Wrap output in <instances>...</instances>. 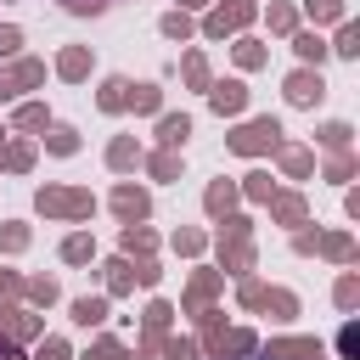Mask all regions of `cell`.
<instances>
[{"mask_svg":"<svg viewBox=\"0 0 360 360\" xmlns=\"http://www.w3.org/2000/svg\"><path fill=\"white\" fill-rule=\"evenodd\" d=\"M225 146H231L236 158H259V152H276V146H281V124H276L270 112H264V118H248V124H242V129H236Z\"/></svg>","mask_w":360,"mask_h":360,"instance_id":"cell-1","label":"cell"},{"mask_svg":"<svg viewBox=\"0 0 360 360\" xmlns=\"http://www.w3.org/2000/svg\"><path fill=\"white\" fill-rule=\"evenodd\" d=\"M96 202H90V191H62V186H45L39 191V214H62V219H84Z\"/></svg>","mask_w":360,"mask_h":360,"instance_id":"cell-2","label":"cell"},{"mask_svg":"<svg viewBox=\"0 0 360 360\" xmlns=\"http://www.w3.org/2000/svg\"><path fill=\"white\" fill-rule=\"evenodd\" d=\"M253 22V0H225L219 11H208V22H202V34L208 39H225V34H236V28H248Z\"/></svg>","mask_w":360,"mask_h":360,"instance_id":"cell-3","label":"cell"},{"mask_svg":"<svg viewBox=\"0 0 360 360\" xmlns=\"http://www.w3.org/2000/svg\"><path fill=\"white\" fill-rule=\"evenodd\" d=\"M281 90H287V101H292V107H315V101L326 96V79H321V68H309V62H304L298 73H287V84H281Z\"/></svg>","mask_w":360,"mask_h":360,"instance_id":"cell-4","label":"cell"},{"mask_svg":"<svg viewBox=\"0 0 360 360\" xmlns=\"http://www.w3.org/2000/svg\"><path fill=\"white\" fill-rule=\"evenodd\" d=\"M264 360H326L321 338H270Z\"/></svg>","mask_w":360,"mask_h":360,"instance_id":"cell-5","label":"cell"},{"mask_svg":"<svg viewBox=\"0 0 360 360\" xmlns=\"http://www.w3.org/2000/svg\"><path fill=\"white\" fill-rule=\"evenodd\" d=\"M208 101H214V112L225 118V112H242V107H248V90H242V79H225V84H208Z\"/></svg>","mask_w":360,"mask_h":360,"instance_id":"cell-6","label":"cell"},{"mask_svg":"<svg viewBox=\"0 0 360 360\" xmlns=\"http://www.w3.org/2000/svg\"><path fill=\"white\" fill-rule=\"evenodd\" d=\"M315 253H326L332 264H354V236L349 231H321L315 236Z\"/></svg>","mask_w":360,"mask_h":360,"instance_id":"cell-7","label":"cell"},{"mask_svg":"<svg viewBox=\"0 0 360 360\" xmlns=\"http://www.w3.org/2000/svg\"><path fill=\"white\" fill-rule=\"evenodd\" d=\"M214 354H219V360H236V354H259V338H253L248 326H236V332H219V338H214Z\"/></svg>","mask_w":360,"mask_h":360,"instance_id":"cell-8","label":"cell"},{"mask_svg":"<svg viewBox=\"0 0 360 360\" xmlns=\"http://www.w3.org/2000/svg\"><path fill=\"white\" fill-rule=\"evenodd\" d=\"M276 152H281V174H287V180H309V169H315V152H309V146H287V141H281Z\"/></svg>","mask_w":360,"mask_h":360,"instance_id":"cell-9","label":"cell"},{"mask_svg":"<svg viewBox=\"0 0 360 360\" xmlns=\"http://www.w3.org/2000/svg\"><path fill=\"white\" fill-rule=\"evenodd\" d=\"M112 208L135 225V219H146V208H152V202H146V191H141V186H118V191H112Z\"/></svg>","mask_w":360,"mask_h":360,"instance_id":"cell-10","label":"cell"},{"mask_svg":"<svg viewBox=\"0 0 360 360\" xmlns=\"http://www.w3.org/2000/svg\"><path fill=\"white\" fill-rule=\"evenodd\" d=\"M270 214H276L281 225H304V214H309V202H304L298 191H276V197H270Z\"/></svg>","mask_w":360,"mask_h":360,"instance_id":"cell-11","label":"cell"},{"mask_svg":"<svg viewBox=\"0 0 360 360\" xmlns=\"http://www.w3.org/2000/svg\"><path fill=\"white\" fill-rule=\"evenodd\" d=\"M39 62H17V68H6L0 73V96H17V90H28V84H39Z\"/></svg>","mask_w":360,"mask_h":360,"instance_id":"cell-12","label":"cell"},{"mask_svg":"<svg viewBox=\"0 0 360 360\" xmlns=\"http://www.w3.org/2000/svg\"><path fill=\"white\" fill-rule=\"evenodd\" d=\"M202 208H208L214 219H225V214L236 208V186H231V180H214V186L202 191Z\"/></svg>","mask_w":360,"mask_h":360,"instance_id":"cell-13","label":"cell"},{"mask_svg":"<svg viewBox=\"0 0 360 360\" xmlns=\"http://www.w3.org/2000/svg\"><path fill=\"white\" fill-rule=\"evenodd\" d=\"M315 141H321L326 152H349V141H354V129H349L343 118H326V124L315 129Z\"/></svg>","mask_w":360,"mask_h":360,"instance_id":"cell-14","label":"cell"},{"mask_svg":"<svg viewBox=\"0 0 360 360\" xmlns=\"http://www.w3.org/2000/svg\"><path fill=\"white\" fill-rule=\"evenodd\" d=\"M56 73H62V79H84V73H90V51H84V45H68V51L56 56Z\"/></svg>","mask_w":360,"mask_h":360,"instance_id":"cell-15","label":"cell"},{"mask_svg":"<svg viewBox=\"0 0 360 360\" xmlns=\"http://www.w3.org/2000/svg\"><path fill=\"white\" fill-rule=\"evenodd\" d=\"M214 292H219V270H197V276H191V292H186V304H191V309H202Z\"/></svg>","mask_w":360,"mask_h":360,"instance_id":"cell-16","label":"cell"},{"mask_svg":"<svg viewBox=\"0 0 360 360\" xmlns=\"http://www.w3.org/2000/svg\"><path fill=\"white\" fill-rule=\"evenodd\" d=\"M259 309H270L276 321H292V315H298V298H292L287 287H264V304H259Z\"/></svg>","mask_w":360,"mask_h":360,"instance_id":"cell-17","label":"cell"},{"mask_svg":"<svg viewBox=\"0 0 360 360\" xmlns=\"http://www.w3.org/2000/svg\"><path fill=\"white\" fill-rule=\"evenodd\" d=\"M186 135H191V118H186V112H169V118L158 124V141H163V146H186Z\"/></svg>","mask_w":360,"mask_h":360,"instance_id":"cell-18","label":"cell"},{"mask_svg":"<svg viewBox=\"0 0 360 360\" xmlns=\"http://www.w3.org/2000/svg\"><path fill=\"white\" fill-rule=\"evenodd\" d=\"M332 298H338V309H360V276H354V270H343V276H338V287H332Z\"/></svg>","mask_w":360,"mask_h":360,"instance_id":"cell-19","label":"cell"},{"mask_svg":"<svg viewBox=\"0 0 360 360\" xmlns=\"http://www.w3.org/2000/svg\"><path fill=\"white\" fill-rule=\"evenodd\" d=\"M292 51H298L304 62H315V68L326 62V39H321V34H292Z\"/></svg>","mask_w":360,"mask_h":360,"instance_id":"cell-20","label":"cell"},{"mask_svg":"<svg viewBox=\"0 0 360 360\" xmlns=\"http://www.w3.org/2000/svg\"><path fill=\"white\" fill-rule=\"evenodd\" d=\"M326 51H338V56H360V28L343 17V22H338V39H332Z\"/></svg>","mask_w":360,"mask_h":360,"instance_id":"cell-21","label":"cell"},{"mask_svg":"<svg viewBox=\"0 0 360 360\" xmlns=\"http://www.w3.org/2000/svg\"><path fill=\"white\" fill-rule=\"evenodd\" d=\"M354 169H360V163H354V152H332L326 180H332V186H349V180H354Z\"/></svg>","mask_w":360,"mask_h":360,"instance_id":"cell-22","label":"cell"},{"mask_svg":"<svg viewBox=\"0 0 360 360\" xmlns=\"http://www.w3.org/2000/svg\"><path fill=\"white\" fill-rule=\"evenodd\" d=\"M158 101H163L158 84H129V101H124V107H135V112H158Z\"/></svg>","mask_w":360,"mask_h":360,"instance_id":"cell-23","label":"cell"},{"mask_svg":"<svg viewBox=\"0 0 360 360\" xmlns=\"http://www.w3.org/2000/svg\"><path fill=\"white\" fill-rule=\"evenodd\" d=\"M107 163H112V169H129V163H141V146L124 135V141H112V146H107Z\"/></svg>","mask_w":360,"mask_h":360,"instance_id":"cell-24","label":"cell"},{"mask_svg":"<svg viewBox=\"0 0 360 360\" xmlns=\"http://www.w3.org/2000/svg\"><path fill=\"white\" fill-rule=\"evenodd\" d=\"M242 191H248V197H253V202H270V197H276V180H270V174H264V169H253V174H248V180H242Z\"/></svg>","mask_w":360,"mask_h":360,"instance_id":"cell-25","label":"cell"},{"mask_svg":"<svg viewBox=\"0 0 360 360\" xmlns=\"http://www.w3.org/2000/svg\"><path fill=\"white\" fill-rule=\"evenodd\" d=\"M62 259H68V264H90V259H96V242H90V236H68V242H62Z\"/></svg>","mask_w":360,"mask_h":360,"instance_id":"cell-26","label":"cell"},{"mask_svg":"<svg viewBox=\"0 0 360 360\" xmlns=\"http://www.w3.org/2000/svg\"><path fill=\"white\" fill-rule=\"evenodd\" d=\"M107 287H112V292H129V287H135V264H129V259H112V264H107Z\"/></svg>","mask_w":360,"mask_h":360,"instance_id":"cell-27","label":"cell"},{"mask_svg":"<svg viewBox=\"0 0 360 360\" xmlns=\"http://www.w3.org/2000/svg\"><path fill=\"white\" fill-rule=\"evenodd\" d=\"M73 321H79V326H101V321H107V304H101V298H79V304H73Z\"/></svg>","mask_w":360,"mask_h":360,"instance_id":"cell-28","label":"cell"},{"mask_svg":"<svg viewBox=\"0 0 360 360\" xmlns=\"http://www.w3.org/2000/svg\"><path fill=\"white\" fill-rule=\"evenodd\" d=\"M304 11H309L315 22H343L349 6H343V0H304Z\"/></svg>","mask_w":360,"mask_h":360,"instance_id":"cell-29","label":"cell"},{"mask_svg":"<svg viewBox=\"0 0 360 360\" xmlns=\"http://www.w3.org/2000/svg\"><path fill=\"white\" fill-rule=\"evenodd\" d=\"M236 62H242V68H264V62H270V51H264L259 39H236Z\"/></svg>","mask_w":360,"mask_h":360,"instance_id":"cell-30","label":"cell"},{"mask_svg":"<svg viewBox=\"0 0 360 360\" xmlns=\"http://www.w3.org/2000/svg\"><path fill=\"white\" fill-rule=\"evenodd\" d=\"M124 101H129V79H107V84H101V107H107V112H118Z\"/></svg>","mask_w":360,"mask_h":360,"instance_id":"cell-31","label":"cell"},{"mask_svg":"<svg viewBox=\"0 0 360 360\" xmlns=\"http://www.w3.org/2000/svg\"><path fill=\"white\" fill-rule=\"evenodd\" d=\"M124 253H152V231L146 225H124Z\"/></svg>","mask_w":360,"mask_h":360,"instance_id":"cell-32","label":"cell"},{"mask_svg":"<svg viewBox=\"0 0 360 360\" xmlns=\"http://www.w3.org/2000/svg\"><path fill=\"white\" fill-rule=\"evenodd\" d=\"M338 354H343V360H360V326H354V321H343V332H338Z\"/></svg>","mask_w":360,"mask_h":360,"instance_id":"cell-33","label":"cell"},{"mask_svg":"<svg viewBox=\"0 0 360 360\" xmlns=\"http://www.w3.org/2000/svg\"><path fill=\"white\" fill-rule=\"evenodd\" d=\"M186 84H191V90H208V62H202L197 51L186 56Z\"/></svg>","mask_w":360,"mask_h":360,"instance_id":"cell-34","label":"cell"},{"mask_svg":"<svg viewBox=\"0 0 360 360\" xmlns=\"http://www.w3.org/2000/svg\"><path fill=\"white\" fill-rule=\"evenodd\" d=\"M17 124H22V129H45V124H51V112H45L39 101H28V107H17Z\"/></svg>","mask_w":360,"mask_h":360,"instance_id":"cell-35","label":"cell"},{"mask_svg":"<svg viewBox=\"0 0 360 360\" xmlns=\"http://www.w3.org/2000/svg\"><path fill=\"white\" fill-rule=\"evenodd\" d=\"M270 28H276V34H292V28H298V11H292V6H270Z\"/></svg>","mask_w":360,"mask_h":360,"instance_id":"cell-36","label":"cell"},{"mask_svg":"<svg viewBox=\"0 0 360 360\" xmlns=\"http://www.w3.org/2000/svg\"><path fill=\"white\" fill-rule=\"evenodd\" d=\"M0 248H6V253H22V248H28V231H22V225H0Z\"/></svg>","mask_w":360,"mask_h":360,"instance_id":"cell-37","label":"cell"},{"mask_svg":"<svg viewBox=\"0 0 360 360\" xmlns=\"http://www.w3.org/2000/svg\"><path fill=\"white\" fill-rule=\"evenodd\" d=\"M163 360H197V343L191 338H169L163 343Z\"/></svg>","mask_w":360,"mask_h":360,"instance_id":"cell-38","label":"cell"},{"mask_svg":"<svg viewBox=\"0 0 360 360\" xmlns=\"http://www.w3.org/2000/svg\"><path fill=\"white\" fill-rule=\"evenodd\" d=\"M163 34H169V39H186V34H191V17H186V11H169V17H163Z\"/></svg>","mask_w":360,"mask_h":360,"instance_id":"cell-39","label":"cell"},{"mask_svg":"<svg viewBox=\"0 0 360 360\" xmlns=\"http://www.w3.org/2000/svg\"><path fill=\"white\" fill-rule=\"evenodd\" d=\"M152 174H158V180H174V174H180V158H174V152H158V158H152Z\"/></svg>","mask_w":360,"mask_h":360,"instance_id":"cell-40","label":"cell"},{"mask_svg":"<svg viewBox=\"0 0 360 360\" xmlns=\"http://www.w3.org/2000/svg\"><path fill=\"white\" fill-rule=\"evenodd\" d=\"M28 298H34V304H51V298H56V281H51V276H34V281H28Z\"/></svg>","mask_w":360,"mask_h":360,"instance_id":"cell-41","label":"cell"},{"mask_svg":"<svg viewBox=\"0 0 360 360\" xmlns=\"http://www.w3.org/2000/svg\"><path fill=\"white\" fill-rule=\"evenodd\" d=\"M169 321H174V309H169V304H152V309H146V332H152V338H158Z\"/></svg>","mask_w":360,"mask_h":360,"instance_id":"cell-42","label":"cell"},{"mask_svg":"<svg viewBox=\"0 0 360 360\" xmlns=\"http://www.w3.org/2000/svg\"><path fill=\"white\" fill-rule=\"evenodd\" d=\"M34 360H73V354H68V343H62V338H45V343L34 349Z\"/></svg>","mask_w":360,"mask_h":360,"instance_id":"cell-43","label":"cell"},{"mask_svg":"<svg viewBox=\"0 0 360 360\" xmlns=\"http://www.w3.org/2000/svg\"><path fill=\"white\" fill-rule=\"evenodd\" d=\"M73 146H79V135H73V129H51V152H62V158H68Z\"/></svg>","mask_w":360,"mask_h":360,"instance_id":"cell-44","label":"cell"},{"mask_svg":"<svg viewBox=\"0 0 360 360\" xmlns=\"http://www.w3.org/2000/svg\"><path fill=\"white\" fill-rule=\"evenodd\" d=\"M242 304H248V309H259V304H264V281H253V276H248V281H242Z\"/></svg>","mask_w":360,"mask_h":360,"instance_id":"cell-45","label":"cell"},{"mask_svg":"<svg viewBox=\"0 0 360 360\" xmlns=\"http://www.w3.org/2000/svg\"><path fill=\"white\" fill-rule=\"evenodd\" d=\"M84 360H124V349H118V343H112V338H101V343H96V349H90V354H84Z\"/></svg>","mask_w":360,"mask_h":360,"instance_id":"cell-46","label":"cell"},{"mask_svg":"<svg viewBox=\"0 0 360 360\" xmlns=\"http://www.w3.org/2000/svg\"><path fill=\"white\" fill-rule=\"evenodd\" d=\"M6 163H11V169H28V163H34V146H22V141H17V146L6 152Z\"/></svg>","mask_w":360,"mask_h":360,"instance_id":"cell-47","label":"cell"},{"mask_svg":"<svg viewBox=\"0 0 360 360\" xmlns=\"http://www.w3.org/2000/svg\"><path fill=\"white\" fill-rule=\"evenodd\" d=\"M174 248H180V253H202V231H180Z\"/></svg>","mask_w":360,"mask_h":360,"instance_id":"cell-48","label":"cell"},{"mask_svg":"<svg viewBox=\"0 0 360 360\" xmlns=\"http://www.w3.org/2000/svg\"><path fill=\"white\" fill-rule=\"evenodd\" d=\"M17 45H22V34H17V28H0V56H11Z\"/></svg>","mask_w":360,"mask_h":360,"instance_id":"cell-49","label":"cell"},{"mask_svg":"<svg viewBox=\"0 0 360 360\" xmlns=\"http://www.w3.org/2000/svg\"><path fill=\"white\" fill-rule=\"evenodd\" d=\"M315 236H321V231H298V236H292V248H298V253H315Z\"/></svg>","mask_w":360,"mask_h":360,"instance_id":"cell-50","label":"cell"},{"mask_svg":"<svg viewBox=\"0 0 360 360\" xmlns=\"http://www.w3.org/2000/svg\"><path fill=\"white\" fill-rule=\"evenodd\" d=\"M17 292V276H0V298H11Z\"/></svg>","mask_w":360,"mask_h":360,"instance_id":"cell-51","label":"cell"},{"mask_svg":"<svg viewBox=\"0 0 360 360\" xmlns=\"http://www.w3.org/2000/svg\"><path fill=\"white\" fill-rule=\"evenodd\" d=\"M180 6H202V0H180Z\"/></svg>","mask_w":360,"mask_h":360,"instance_id":"cell-52","label":"cell"},{"mask_svg":"<svg viewBox=\"0 0 360 360\" xmlns=\"http://www.w3.org/2000/svg\"><path fill=\"white\" fill-rule=\"evenodd\" d=\"M0 158H6V141H0Z\"/></svg>","mask_w":360,"mask_h":360,"instance_id":"cell-53","label":"cell"},{"mask_svg":"<svg viewBox=\"0 0 360 360\" xmlns=\"http://www.w3.org/2000/svg\"><path fill=\"white\" fill-rule=\"evenodd\" d=\"M236 360H248V354H236Z\"/></svg>","mask_w":360,"mask_h":360,"instance_id":"cell-54","label":"cell"}]
</instances>
